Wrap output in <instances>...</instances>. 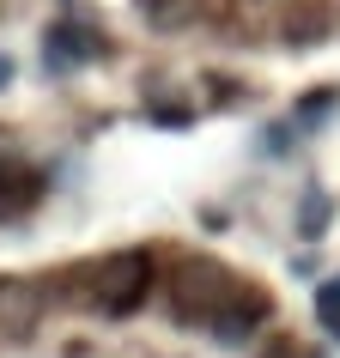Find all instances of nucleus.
<instances>
[{
    "instance_id": "nucleus-1",
    "label": "nucleus",
    "mask_w": 340,
    "mask_h": 358,
    "mask_svg": "<svg viewBox=\"0 0 340 358\" xmlns=\"http://www.w3.org/2000/svg\"><path fill=\"white\" fill-rule=\"evenodd\" d=\"M146 292H152V255L146 249L110 255V262L97 267V280H92V303L104 316H134V310L146 303Z\"/></svg>"
},
{
    "instance_id": "nucleus-2",
    "label": "nucleus",
    "mask_w": 340,
    "mask_h": 358,
    "mask_svg": "<svg viewBox=\"0 0 340 358\" xmlns=\"http://www.w3.org/2000/svg\"><path fill=\"white\" fill-rule=\"evenodd\" d=\"M231 298V273L213 262H183L170 280V316L176 322H213V310Z\"/></svg>"
},
{
    "instance_id": "nucleus-3",
    "label": "nucleus",
    "mask_w": 340,
    "mask_h": 358,
    "mask_svg": "<svg viewBox=\"0 0 340 358\" xmlns=\"http://www.w3.org/2000/svg\"><path fill=\"white\" fill-rule=\"evenodd\" d=\"M262 322H267V298L255 292V285H231V298L219 303V310H213V322H207V328H213L219 340H225V346H237V340H243V334H255Z\"/></svg>"
},
{
    "instance_id": "nucleus-4",
    "label": "nucleus",
    "mask_w": 340,
    "mask_h": 358,
    "mask_svg": "<svg viewBox=\"0 0 340 358\" xmlns=\"http://www.w3.org/2000/svg\"><path fill=\"white\" fill-rule=\"evenodd\" d=\"M43 322V292L31 280H0V334L24 340Z\"/></svg>"
},
{
    "instance_id": "nucleus-5",
    "label": "nucleus",
    "mask_w": 340,
    "mask_h": 358,
    "mask_svg": "<svg viewBox=\"0 0 340 358\" xmlns=\"http://www.w3.org/2000/svg\"><path fill=\"white\" fill-rule=\"evenodd\" d=\"M43 194V176L24 164H0V219H19L31 201Z\"/></svg>"
},
{
    "instance_id": "nucleus-6",
    "label": "nucleus",
    "mask_w": 340,
    "mask_h": 358,
    "mask_svg": "<svg viewBox=\"0 0 340 358\" xmlns=\"http://www.w3.org/2000/svg\"><path fill=\"white\" fill-rule=\"evenodd\" d=\"M316 316H322L328 334H340V280H328V285L316 292Z\"/></svg>"
},
{
    "instance_id": "nucleus-7",
    "label": "nucleus",
    "mask_w": 340,
    "mask_h": 358,
    "mask_svg": "<svg viewBox=\"0 0 340 358\" xmlns=\"http://www.w3.org/2000/svg\"><path fill=\"white\" fill-rule=\"evenodd\" d=\"M322 37V6H304L298 24H285V43H316Z\"/></svg>"
},
{
    "instance_id": "nucleus-8",
    "label": "nucleus",
    "mask_w": 340,
    "mask_h": 358,
    "mask_svg": "<svg viewBox=\"0 0 340 358\" xmlns=\"http://www.w3.org/2000/svg\"><path fill=\"white\" fill-rule=\"evenodd\" d=\"M322 219H328V207H322V194H310V201H304V231L316 237V231H322Z\"/></svg>"
},
{
    "instance_id": "nucleus-9",
    "label": "nucleus",
    "mask_w": 340,
    "mask_h": 358,
    "mask_svg": "<svg viewBox=\"0 0 340 358\" xmlns=\"http://www.w3.org/2000/svg\"><path fill=\"white\" fill-rule=\"evenodd\" d=\"M255 358H304V352H298V346H292V340H267V346H262V352H255Z\"/></svg>"
},
{
    "instance_id": "nucleus-10",
    "label": "nucleus",
    "mask_w": 340,
    "mask_h": 358,
    "mask_svg": "<svg viewBox=\"0 0 340 358\" xmlns=\"http://www.w3.org/2000/svg\"><path fill=\"white\" fill-rule=\"evenodd\" d=\"M6 79H13V67H6V61H0V85H6Z\"/></svg>"
}]
</instances>
